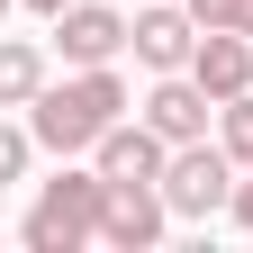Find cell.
<instances>
[{"mask_svg":"<svg viewBox=\"0 0 253 253\" xmlns=\"http://www.w3.org/2000/svg\"><path fill=\"white\" fill-rule=\"evenodd\" d=\"M118 118H126L118 63H73V82H45L37 100H27V136H37V154L73 163V154H90Z\"/></svg>","mask_w":253,"mask_h":253,"instance_id":"cell-1","label":"cell"},{"mask_svg":"<svg viewBox=\"0 0 253 253\" xmlns=\"http://www.w3.org/2000/svg\"><path fill=\"white\" fill-rule=\"evenodd\" d=\"M100 199H109L100 163H90V172L63 163L54 181H37V208L18 217V244L27 253H82V244H100Z\"/></svg>","mask_w":253,"mask_h":253,"instance_id":"cell-2","label":"cell"},{"mask_svg":"<svg viewBox=\"0 0 253 253\" xmlns=\"http://www.w3.org/2000/svg\"><path fill=\"white\" fill-rule=\"evenodd\" d=\"M235 154L226 145H172V163H163V199H172V217H217V208H226L235 199Z\"/></svg>","mask_w":253,"mask_h":253,"instance_id":"cell-3","label":"cell"},{"mask_svg":"<svg viewBox=\"0 0 253 253\" xmlns=\"http://www.w3.org/2000/svg\"><path fill=\"white\" fill-rule=\"evenodd\" d=\"M163 226H172L163 181H109V199H100V244L109 253H154Z\"/></svg>","mask_w":253,"mask_h":253,"instance_id":"cell-4","label":"cell"},{"mask_svg":"<svg viewBox=\"0 0 253 253\" xmlns=\"http://www.w3.org/2000/svg\"><path fill=\"white\" fill-rule=\"evenodd\" d=\"M126 45H136V63H145V73H190V54H199V18H190V0H181V9H172V0L136 9Z\"/></svg>","mask_w":253,"mask_h":253,"instance_id":"cell-5","label":"cell"},{"mask_svg":"<svg viewBox=\"0 0 253 253\" xmlns=\"http://www.w3.org/2000/svg\"><path fill=\"white\" fill-rule=\"evenodd\" d=\"M208 118H217V100L199 90V73H154V90H145V126H154L163 145H199Z\"/></svg>","mask_w":253,"mask_h":253,"instance_id":"cell-6","label":"cell"},{"mask_svg":"<svg viewBox=\"0 0 253 253\" xmlns=\"http://www.w3.org/2000/svg\"><path fill=\"white\" fill-rule=\"evenodd\" d=\"M126 9H109V0H73V9H54V45L63 63H118L126 54Z\"/></svg>","mask_w":253,"mask_h":253,"instance_id":"cell-7","label":"cell"},{"mask_svg":"<svg viewBox=\"0 0 253 253\" xmlns=\"http://www.w3.org/2000/svg\"><path fill=\"white\" fill-rule=\"evenodd\" d=\"M90 163H100V181H163V163H172V145H163V136H154V126H145V118H136V126H126V118H118V126H109V136H100V145H90Z\"/></svg>","mask_w":253,"mask_h":253,"instance_id":"cell-8","label":"cell"},{"mask_svg":"<svg viewBox=\"0 0 253 253\" xmlns=\"http://www.w3.org/2000/svg\"><path fill=\"white\" fill-rule=\"evenodd\" d=\"M190 73H199V90L226 109L235 90H253V37H235V27H199V54H190Z\"/></svg>","mask_w":253,"mask_h":253,"instance_id":"cell-9","label":"cell"},{"mask_svg":"<svg viewBox=\"0 0 253 253\" xmlns=\"http://www.w3.org/2000/svg\"><path fill=\"white\" fill-rule=\"evenodd\" d=\"M37 90H45V54L27 37H0V109H27Z\"/></svg>","mask_w":253,"mask_h":253,"instance_id":"cell-10","label":"cell"},{"mask_svg":"<svg viewBox=\"0 0 253 253\" xmlns=\"http://www.w3.org/2000/svg\"><path fill=\"white\" fill-rule=\"evenodd\" d=\"M217 145H226V154H235V163L253 172V90H235V100H226V109H217Z\"/></svg>","mask_w":253,"mask_h":253,"instance_id":"cell-11","label":"cell"},{"mask_svg":"<svg viewBox=\"0 0 253 253\" xmlns=\"http://www.w3.org/2000/svg\"><path fill=\"white\" fill-rule=\"evenodd\" d=\"M27 154H37V136L0 118V190H9V181H27Z\"/></svg>","mask_w":253,"mask_h":253,"instance_id":"cell-12","label":"cell"},{"mask_svg":"<svg viewBox=\"0 0 253 253\" xmlns=\"http://www.w3.org/2000/svg\"><path fill=\"white\" fill-rule=\"evenodd\" d=\"M190 18H199V27H235V37H253V0H190Z\"/></svg>","mask_w":253,"mask_h":253,"instance_id":"cell-13","label":"cell"},{"mask_svg":"<svg viewBox=\"0 0 253 253\" xmlns=\"http://www.w3.org/2000/svg\"><path fill=\"white\" fill-rule=\"evenodd\" d=\"M226 217H235V226L253 235V172H235V199H226Z\"/></svg>","mask_w":253,"mask_h":253,"instance_id":"cell-14","label":"cell"},{"mask_svg":"<svg viewBox=\"0 0 253 253\" xmlns=\"http://www.w3.org/2000/svg\"><path fill=\"white\" fill-rule=\"evenodd\" d=\"M27 9H37V18H54V9H73V0H27Z\"/></svg>","mask_w":253,"mask_h":253,"instance_id":"cell-15","label":"cell"},{"mask_svg":"<svg viewBox=\"0 0 253 253\" xmlns=\"http://www.w3.org/2000/svg\"><path fill=\"white\" fill-rule=\"evenodd\" d=\"M9 9H18V0H0V18H9Z\"/></svg>","mask_w":253,"mask_h":253,"instance_id":"cell-16","label":"cell"}]
</instances>
